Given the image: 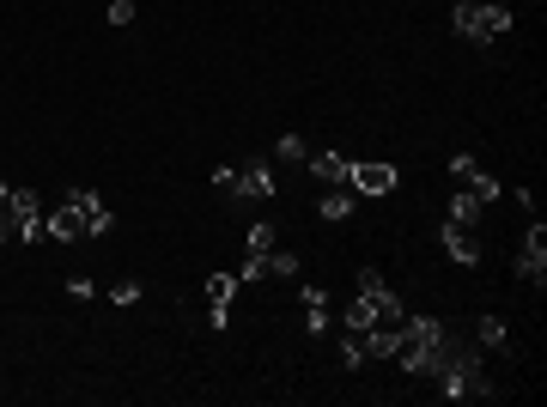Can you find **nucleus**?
Returning a JSON list of instances; mask_svg holds the SVG:
<instances>
[{
	"label": "nucleus",
	"mask_w": 547,
	"mask_h": 407,
	"mask_svg": "<svg viewBox=\"0 0 547 407\" xmlns=\"http://www.w3.org/2000/svg\"><path fill=\"white\" fill-rule=\"evenodd\" d=\"M456 353H462V341H456L450 322H438V316H402V347H396V365H402L408 377H438Z\"/></svg>",
	"instance_id": "nucleus-1"
},
{
	"label": "nucleus",
	"mask_w": 547,
	"mask_h": 407,
	"mask_svg": "<svg viewBox=\"0 0 547 407\" xmlns=\"http://www.w3.org/2000/svg\"><path fill=\"white\" fill-rule=\"evenodd\" d=\"M43 231L55 243H73V237H110L116 231V213L92 195V189H67V201L55 213H43Z\"/></svg>",
	"instance_id": "nucleus-2"
},
{
	"label": "nucleus",
	"mask_w": 547,
	"mask_h": 407,
	"mask_svg": "<svg viewBox=\"0 0 547 407\" xmlns=\"http://www.w3.org/2000/svg\"><path fill=\"white\" fill-rule=\"evenodd\" d=\"M402 298L389 292V280L377 268H359V298L347 304V329H402Z\"/></svg>",
	"instance_id": "nucleus-3"
},
{
	"label": "nucleus",
	"mask_w": 547,
	"mask_h": 407,
	"mask_svg": "<svg viewBox=\"0 0 547 407\" xmlns=\"http://www.w3.org/2000/svg\"><path fill=\"white\" fill-rule=\"evenodd\" d=\"M450 31L487 49V43H499L511 31V7H505V0H487V7H481V0H462V7L450 13Z\"/></svg>",
	"instance_id": "nucleus-4"
},
{
	"label": "nucleus",
	"mask_w": 547,
	"mask_h": 407,
	"mask_svg": "<svg viewBox=\"0 0 547 407\" xmlns=\"http://www.w3.org/2000/svg\"><path fill=\"white\" fill-rule=\"evenodd\" d=\"M213 189L225 201H238V207H262L274 201V171L268 165H250V171H213Z\"/></svg>",
	"instance_id": "nucleus-5"
},
{
	"label": "nucleus",
	"mask_w": 547,
	"mask_h": 407,
	"mask_svg": "<svg viewBox=\"0 0 547 407\" xmlns=\"http://www.w3.org/2000/svg\"><path fill=\"white\" fill-rule=\"evenodd\" d=\"M517 280H535V292H541V280H547V225H541V213H535V219H529V231H523Z\"/></svg>",
	"instance_id": "nucleus-6"
},
{
	"label": "nucleus",
	"mask_w": 547,
	"mask_h": 407,
	"mask_svg": "<svg viewBox=\"0 0 547 407\" xmlns=\"http://www.w3.org/2000/svg\"><path fill=\"white\" fill-rule=\"evenodd\" d=\"M347 189H353V195H396V189H402V171H396V165H377V158H353Z\"/></svg>",
	"instance_id": "nucleus-7"
},
{
	"label": "nucleus",
	"mask_w": 547,
	"mask_h": 407,
	"mask_svg": "<svg viewBox=\"0 0 547 407\" xmlns=\"http://www.w3.org/2000/svg\"><path fill=\"white\" fill-rule=\"evenodd\" d=\"M207 322H213V329H225V322H231V298H238L244 292V280L238 274H207Z\"/></svg>",
	"instance_id": "nucleus-8"
},
{
	"label": "nucleus",
	"mask_w": 547,
	"mask_h": 407,
	"mask_svg": "<svg viewBox=\"0 0 547 407\" xmlns=\"http://www.w3.org/2000/svg\"><path fill=\"white\" fill-rule=\"evenodd\" d=\"M450 177H456V189L481 195L487 207H493V201L505 195V189H499V183H493V177H487V171H481V165H475V158H468V152H456V158H450Z\"/></svg>",
	"instance_id": "nucleus-9"
},
{
	"label": "nucleus",
	"mask_w": 547,
	"mask_h": 407,
	"mask_svg": "<svg viewBox=\"0 0 547 407\" xmlns=\"http://www.w3.org/2000/svg\"><path fill=\"white\" fill-rule=\"evenodd\" d=\"M438 243H444V250H450V262H462V268H475L481 262V243H475V231H468V225H438Z\"/></svg>",
	"instance_id": "nucleus-10"
},
{
	"label": "nucleus",
	"mask_w": 547,
	"mask_h": 407,
	"mask_svg": "<svg viewBox=\"0 0 547 407\" xmlns=\"http://www.w3.org/2000/svg\"><path fill=\"white\" fill-rule=\"evenodd\" d=\"M13 219H19V243L43 237V195L37 189H13Z\"/></svg>",
	"instance_id": "nucleus-11"
},
{
	"label": "nucleus",
	"mask_w": 547,
	"mask_h": 407,
	"mask_svg": "<svg viewBox=\"0 0 547 407\" xmlns=\"http://www.w3.org/2000/svg\"><path fill=\"white\" fill-rule=\"evenodd\" d=\"M304 171L317 177V183H341V189H347V177H353V158H347V152H310V158H304Z\"/></svg>",
	"instance_id": "nucleus-12"
},
{
	"label": "nucleus",
	"mask_w": 547,
	"mask_h": 407,
	"mask_svg": "<svg viewBox=\"0 0 547 407\" xmlns=\"http://www.w3.org/2000/svg\"><path fill=\"white\" fill-rule=\"evenodd\" d=\"M298 298H304V329L323 335L329 329V292L323 286H298Z\"/></svg>",
	"instance_id": "nucleus-13"
},
{
	"label": "nucleus",
	"mask_w": 547,
	"mask_h": 407,
	"mask_svg": "<svg viewBox=\"0 0 547 407\" xmlns=\"http://www.w3.org/2000/svg\"><path fill=\"white\" fill-rule=\"evenodd\" d=\"M475 347H481V353H511V341H505V316H481V322H475Z\"/></svg>",
	"instance_id": "nucleus-14"
},
{
	"label": "nucleus",
	"mask_w": 547,
	"mask_h": 407,
	"mask_svg": "<svg viewBox=\"0 0 547 407\" xmlns=\"http://www.w3.org/2000/svg\"><path fill=\"white\" fill-rule=\"evenodd\" d=\"M481 207H487L481 195H468V189H456V195H450V207H444V219H450V225H475V219H481Z\"/></svg>",
	"instance_id": "nucleus-15"
},
{
	"label": "nucleus",
	"mask_w": 547,
	"mask_h": 407,
	"mask_svg": "<svg viewBox=\"0 0 547 407\" xmlns=\"http://www.w3.org/2000/svg\"><path fill=\"white\" fill-rule=\"evenodd\" d=\"M268 250H274V225L262 219V225H250V231H244V256H268Z\"/></svg>",
	"instance_id": "nucleus-16"
},
{
	"label": "nucleus",
	"mask_w": 547,
	"mask_h": 407,
	"mask_svg": "<svg viewBox=\"0 0 547 407\" xmlns=\"http://www.w3.org/2000/svg\"><path fill=\"white\" fill-rule=\"evenodd\" d=\"M274 158H280V165H304V158H310V146H304L298 134H280V140H274Z\"/></svg>",
	"instance_id": "nucleus-17"
},
{
	"label": "nucleus",
	"mask_w": 547,
	"mask_h": 407,
	"mask_svg": "<svg viewBox=\"0 0 547 407\" xmlns=\"http://www.w3.org/2000/svg\"><path fill=\"white\" fill-rule=\"evenodd\" d=\"M0 243H19V219H13V189L0 183Z\"/></svg>",
	"instance_id": "nucleus-18"
},
{
	"label": "nucleus",
	"mask_w": 547,
	"mask_h": 407,
	"mask_svg": "<svg viewBox=\"0 0 547 407\" xmlns=\"http://www.w3.org/2000/svg\"><path fill=\"white\" fill-rule=\"evenodd\" d=\"M359 207V195H323V219H347Z\"/></svg>",
	"instance_id": "nucleus-19"
},
{
	"label": "nucleus",
	"mask_w": 547,
	"mask_h": 407,
	"mask_svg": "<svg viewBox=\"0 0 547 407\" xmlns=\"http://www.w3.org/2000/svg\"><path fill=\"white\" fill-rule=\"evenodd\" d=\"M268 274H280V280H298V256H274V250H268Z\"/></svg>",
	"instance_id": "nucleus-20"
},
{
	"label": "nucleus",
	"mask_w": 547,
	"mask_h": 407,
	"mask_svg": "<svg viewBox=\"0 0 547 407\" xmlns=\"http://www.w3.org/2000/svg\"><path fill=\"white\" fill-rule=\"evenodd\" d=\"M110 304H116V310H128V304H140V280H122V286L110 292Z\"/></svg>",
	"instance_id": "nucleus-21"
},
{
	"label": "nucleus",
	"mask_w": 547,
	"mask_h": 407,
	"mask_svg": "<svg viewBox=\"0 0 547 407\" xmlns=\"http://www.w3.org/2000/svg\"><path fill=\"white\" fill-rule=\"evenodd\" d=\"M104 19H110V25H134V0H110Z\"/></svg>",
	"instance_id": "nucleus-22"
},
{
	"label": "nucleus",
	"mask_w": 547,
	"mask_h": 407,
	"mask_svg": "<svg viewBox=\"0 0 547 407\" xmlns=\"http://www.w3.org/2000/svg\"><path fill=\"white\" fill-rule=\"evenodd\" d=\"M67 298H80V304H86V298H98V286H92L86 274H73V280H67Z\"/></svg>",
	"instance_id": "nucleus-23"
}]
</instances>
